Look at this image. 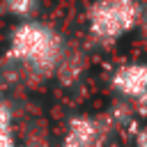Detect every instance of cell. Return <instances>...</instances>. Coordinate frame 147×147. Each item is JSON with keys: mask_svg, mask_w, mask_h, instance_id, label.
<instances>
[{"mask_svg": "<svg viewBox=\"0 0 147 147\" xmlns=\"http://www.w3.org/2000/svg\"><path fill=\"white\" fill-rule=\"evenodd\" d=\"M64 51H67L64 39L53 25L30 18V21H21L11 30L7 55L28 74L44 78L55 74Z\"/></svg>", "mask_w": 147, "mask_h": 147, "instance_id": "1", "label": "cell"}, {"mask_svg": "<svg viewBox=\"0 0 147 147\" xmlns=\"http://www.w3.org/2000/svg\"><path fill=\"white\" fill-rule=\"evenodd\" d=\"M142 18V7L138 0H94L87 7L85 21L94 41L113 44L126 32L136 30Z\"/></svg>", "mask_w": 147, "mask_h": 147, "instance_id": "2", "label": "cell"}, {"mask_svg": "<svg viewBox=\"0 0 147 147\" xmlns=\"http://www.w3.org/2000/svg\"><path fill=\"white\" fill-rule=\"evenodd\" d=\"M110 85L126 99H138L147 92V62H131L122 64L113 71Z\"/></svg>", "mask_w": 147, "mask_h": 147, "instance_id": "3", "label": "cell"}, {"mask_svg": "<svg viewBox=\"0 0 147 147\" xmlns=\"http://www.w3.org/2000/svg\"><path fill=\"white\" fill-rule=\"evenodd\" d=\"M103 124L94 117L80 115L71 117L67 133H64V147H99L103 142Z\"/></svg>", "mask_w": 147, "mask_h": 147, "instance_id": "4", "label": "cell"}, {"mask_svg": "<svg viewBox=\"0 0 147 147\" xmlns=\"http://www.w3.org/2000/svg\"><path fill=\"white\" fill-rule=\"evenodd\" d=\"M39 2L41 0H2L0 11L11 16V18H18V21H30L37 14Z\"/></svg>", "mask_w": 147, "mask_h": 147, "instance_id": "5", "label": "cell"}, {"mask_svg": "<svg viewBox=\"0 0 147 147\" xmlns=\"http://www.w3.org/2000/svg\"><path fill=\"white\" fill-rule=\"evenodd\" d=\"M136 110H138L140 115H147V92L136 99Z\"/></svg>", "mask_w": 147, "mask_h": 147, "instance_id": "6", "label": "cell"}, {"mask_svg": "<svg viewBox=\"0 0 147 147\" xmlns=\"http://www.w3.org/2000/svg\"><path fill=\"white\" fill-rule=\"evenodd\" d=\"M0 147H16L11 136H9V131H0Z\"/></svg>", "mask_w": 147, "mask_h": 147, "instance_id": "7", "label": "cell"}, {"mask_svg": "<svg viewBox=\"0 0 147 147\" xmlns=\"http://www.w3.org/2000/svg\"><path fill=\"white\" fill-rule=\"evenodd\" d=\"M140 25H142V37H145V41H147V14H142V18H140Z\"/></svg>", "mask_w": 147, "mask_h": 147, "instance_id": "8", "label": "cell"}, {"mask_svg": "<svg viewBox=\"0 0 147 147\" xmlns=\"http://www.w3.org/2000/svg\"><path fill=\"white\" fill-rule=\"evenodd\" d=\"M140 147H147V138H145V140H142V142H140Z\"/></svg>", "mask_w": 147, "mask_h": 147, "instance_id": "9", "label": "cell"}]
</instances>
